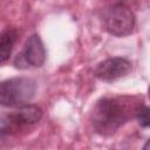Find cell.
Listing matches in <instances>:
<instances>
[{
  "instance_id": "9c48e42d",
  "label": "cell",
  "mask_w": 150,
  "mask_h": 150,
  "mask_svg": "<svg viewBox=\"0 0 150 150\" xmlns=\"http://www.w3.org/2000/svg\"><path fill=\"white\" fill-rule=\"evenodd\" d=\"M142 150H150V138L145 142V144L143 145V149Z\"/></svg>"
},
{
  "instance_id": "277c9868",
  "label": "cell",
  "mask_w": 150,
  "mask_h": 150,
  "mask_svg": "<svg viewBox=\"0 0 150 150\" xmlns=\"http://www.w3.org/2000/svg\"><path fill=\"white\" fill-rule=\"evenodd\" d=\"M46 60V49L41 38L38 34L30 35L23 47V50L14 59V66L19 69L28 67H41Z\"/></svg>"
},
{
  "instance_id": "52a82bcc",
  "label": "cell",
  "mask_w": 150,
  "mask_h": 150,
  "mask_svg": "<svg viewBox=\"0 0 150 150\" xmlns=\"http://www.w3.org/2000/svg\"><path fill=\"white\" fill-rule=\"evenodd\" d=\"M16 38H18V32L13 28H7L1 33V35H0V60H1V63H5L9 59L13 46L16 41Z\"/></svg>"
},
{
  "instance_id": "5b68a950",
  "label": "cell",
  "mask_w": 150,
  "mask_h": 150,
  "mask_svg": "<svg viewBox=\"0 0 150 150\" xmlns=\"http://www.w3.org/2000/svg\"><path fill=\"white\" fill-rule=\"evenodd\" d=\"M42 117V110L35 104H26L20 107L16 111L6 115L1 120V134L5 135L7 131H13L22 127L34 124Z\"/></svg>"
},
{
  "instance_id": "30bf717a",
  "label": "cell",
  "mask_w": 150,
  "mask_h": 150,
  "mask_svg": "<svg viewBox=\"0 0 150 150\" xmlns=\"http://www.w3.org/2000/svg\"><path fill=\"white\" fill-rule=\"evenodd\" d=\"M148 96H149V98H150V87H149V89H148Z\"/></svg>"
},
{
  "instance_id": "3957f363",
  "label": "cell",
  "mask_w": 150,
  "mask_h": 150,
  "mask_svg": "<svg viewBox=\"0 0 150 150\" xmlns=\"http://www.w3.org/2000/svg\"><path fill=\"white\" fill-rule=\"evenodd\" d=\"M35 91L36 83L32 79H8L0 86V102L4 107H22L34 97Z\"/></svg>"
},
{
  "instance_id": "7a4b0ae2",
  "label": "cell",
  "mask_w": 150,
  "mask_h": 150,
  "mask_svg": "<svg viewBox=\"0 0 150 150\" xmlns=\"http://www.w3.org/2000/svg\"><path fill=\"white\" fill-rule=\"evenodd\" d=\"M101 21L103 28L111 35H129L135 27V14L123 2H115L101 11Z\"/></svg>"
},
{
  "instance_id": "6da1fadb",
  "label": "cell",
  "mask_w": 150,
  "mask_h": 150,
  "mask_svg": "<svg viewBox=\"0 0 150 150\" xmlns=\"http://www.w3.org/2000/svg\"><path fill=\"white\" fill-rule=\"evenodd\" d=\"M142 105V102L131 96L102 97L95 103L91 111V125L100 135H111L134 115L136 116Z\"/></svg>"
},
{
  "instance_id": "8992f818",
  "label": "cell",
  "mask_w": 150,
  "mask_h": 150,
  "mask_svg": "<svg viewBox=\"0 0 150 150\" xmlns=\"http://www.w3.org/2000/svg\"><path fill=\"white\" fill-rule=\"evenodd\" d=\"M131 69L132 64L128 59L117 56L100 62L94 69V75L102 81L111 82L124 77L131 71Z\"/></svg>"
},
{
  "instance_id": "ba28073f",
  "label": "cell",
  "mask_w": 150,
  "mask_h": 150,
  "mask_svg": "<svg viewBox=\"0 0 150 150\" xmlns=\"http://www.w3.org/2000/svg\"><path fill=\"white\" fill-rule=\"evenodd\" d=\"M138 124L143 128H150V107L142 105L136 115Z\"/></svg>"
}]
</instances>
